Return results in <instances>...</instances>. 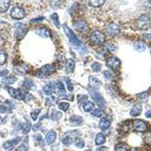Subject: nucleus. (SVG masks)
Returning <instances> with one entry per match:
<instances>
[{"label": "nucleus", "instance_id": "obj_21", "mask_svg": "<svg viewBox=\"0 0 151 151\" xmlns=\"http://www.w3.org/2000/svg\"><path fill=\"white\" fill-rule=\"evenodd\" d=\"M28 137H26V138L23 139V142L21 143V145L18 147V151H28L29 149V145H28Z\"/></svg>", "mask_w": 151, "mask_h": 151}, {"label": "nucleus", "instance_id": "obj_34", "mask_svg": "<svg viewBox=\"0 0 151 151\" xmlns=\"http://www.w3.org/2000/svg\"><path fill=\"white\" fill-rule=\"evenodd\" d=\"M14 71L17 74L23 75L24 74L25 72H26V70L23 69L21 66H16V67H14Z\"/></svg>", "mask_w": 151, "mask_h": 151}, {"label": "nucleus", "instance_id": "obj_12", "mask_svg": "<svg viewBox=\"0 0 151 151\" xmlns=\"http://www.w3.org/2000/svg\"><path fill=\"white\" fill-rule=\"evenodd\" d=\"M56 137H57V134L54 130H51L48 132V134H46V142L48 145H50L55 141Z\"/></svg>", "mask_w": 151, "mask_h": 151}, {"label": "nucleus", "instance_id": "obj_47", "mask_svg": "<svg viewBox=\"0 0 151 151\" xmlns=\"http://www.w3.org/2000/svg\"><path fill=\"white\" fill-rule=\"evenodd\" d=\"M8 73V70H4L0 71V77H5L6 75Z\"/></svg>", "mask_w": 151, "mask_h": 151}, {"label": "nucleus", "instance_id": "obj_29", "mask_svg": "<svg viewBox=\"0 0 151 151\" xmlns=\"http://www.w3.org/2000/svg\"><path fill=\"white\" fill-rule=\"evenodd\" d=\"M94 107V103L91 101H86L83 105V109L85 112H89L92 110Z\"/></svg>", "mask_w": 151, "mask_h": 151}, {"label": "nucleus", "instance_id": "obj_18", "mask_svg": "<svg viewBox=\"0 0 151 151\" xmlns=\"http://www.w3.org/2000/svg\"><path fill=\"white\" fill-rule=\"evenodd\" d=\"M110 125V121L107 118H102L100 120L99 123V128L102 130H105L107 128H108Z\"/></svg>", "mask_w": 151, "mask_h": 151}, {"label": "nucleus", "instance_id": "obj_51", "mask_svg": "<svg viewBox=\"0 0 151 151\" xmlns=\"http://www.w3.org/2000/svg\"><path fill=\"white\" fill-rule=\"evenodd\" d=\"M145 116L147 118H151V110H148L147 113H145Z\"/></svg>", "mask_w": 151, "mask_h": 151}, {"label": "nucleus", "instance_id": "obj_11", "mask_svg": "<svg viewBox=\"0 0 151 151\" xmlns=\"http://www.w3.org/2000/svg\"><path fill=\"white\" fill-rule=\"evenodd\" d=\"M21 138H20V137H17V138H14V139L12 140H10V141H6L3 143L2 147H3L4 149H9V148H12L14 146H15L16 144H17V143H19V142L21 141Z\"/></svg>", "mask_w": 151, "mask_h": 151}, {"label": "nucleus", "instance_id": "obj_2", "mask_svg": "<svg viewBox=\"0 0 151 151\" xmlns=\"http://www.w3.org/2000/svg\"><path fill=\"white\" fill-rule=\"evenodd\" d=\"M150 19L149 16L143 14L136 21V24L139 30H147L150 26Z\"/></svg>", "mask_w": 151, "mask_h": 151}, {"label": "nucleus", "instance_id": "obj_42", "mask_svg": "<svg viewBox=\"0 0 151 151\" xmlns=\"http://www.w3.org/2000/svg\"><path fill=\"white\" fill-rule=\"evenodd\" d=\"M66 82L67 84V88H68V90L70 92H73V85H72V83L70 82V80L68 78H66Z\"/></svg>", "mask_w": 151, "mask_h": 151}, {"label": "nucleus", "instance_id": "obj_45", "mask_svg": "<svg viewBox=\"0 0 151 151\" xmlns=\"http://www.w3.org/2000/svg\"><path fill=\"white\" fill-rule=\"evenodd\" d=\"M45 19V17H38V18H36V19H33L31 20V23H37V22H41L43 20Z\"/></svg>", "mask_w": 151, "mask_h": 151}, {"label": "nucleus", "instance_id": "obj_44", "mask_svg": "<svg viewBox=\"0 0 151 151\" xmlns=\"http://www.w3.org/2000/svg\"><path fill=\"white\" fill-rule=\"evenodd\" d=\"M10 109H8V107H6V106H2L0 105V113H8V112H10Z\"/></svg>", "mask_w": 151, "mask_h": 151}, {"label": "nucleus", "instance_id": "obj_26", "mask_svg": "<svg viewBox=\"0 0 151 151\" xmlns=\"http://www.w3.org/2000/svg\"><path fill=\"white\" fill-rule=\"evenodd\" d=\"M105 2L104 0H95V1H89L90 5L94 8H98V7H101V6H103V3Z\"/></svg>", "mask_w": 151, "mask_h": 151}, {"label": "nucleus", "instance_id": "obj_41", "mask_svg": "<svg viewBox=\"0 0 151 151\" xmlns=\"http://www.w3.org/2000/svg\"><path fill=\"white\" fill-rule=\"evenodd\" d=\"M92 115L95 117H101L102 115V112L101 110L95 109L92 112Z\"/></svg>", "mask_w": 151, "mask_h": 151}, {"label": "nucleus", "instance_id": "obj_7", "mask_svg": "<svg viewBox=\"0 0 151 151\" xmlns=\"http://www.w3.org/2000/svg\"><path fill=\"white\" fill-rule=\"evenodd\" d=\"M15 27L17 28V31H16V38L17 39V40H21L24 37L26 33L28 31V29L27 27H25V25L21 23H18L15 25Z\"/></svg>", "mask_w": 151, "mask_h": 151}, {"label": "nucleus", "instance_id": "obj_38", "mask_svg": "<svg viewBox=\"0 0 151 151\" xmlns=\"http://www.w3.org/2000/svg\"><path fill=\"white\" fill-rule=\"evenodd\" d=\"M59 108L61 110L63 111H67V110L69 109L70 104L68 103H66V102H61V103H59Z\"/></svg>", "mask_w": 151, "mask_h": 151}, {"label": "nucleus", "instance_id": "obj_16", "mask_svg": "<svg viewBox=\"0 0 151 151\" xmlns=\"http://www.w3.org/2000/svg\"><path fill=\"white\" fill-rule=\"evenodd\" d=\"M75 61L73 59L67 60L66 62V72L67 73H73L75 68Z\"/></svg>", "mask_w": 151, "mask_h": 151}, {"label": "nucleus", "instance_id": "obj_30", "mask_svg": "<svg viewBox=\"0 0 151 151\" xmlns=\"http://www.w3.org/2000/svg\"><path fill=\"white\" fill-rule=\"evenodd\" d=\"M115 151H128V147L125 143H118L115 147Z\"/></svg>", "mask_w": 151, "mask_h": 151}, {"label": "nucleus", "instance_id": "obj_49", "mask_svg": "<svg viewBox=\"0 0 151 151\" xmlns=\"http://www.w3.org/2000/svg\"><path fill=\"white\" fill-rule=\"evenodd\" d=\"M104 75H105V77L107 79H110L111 77V73H110L109 71H105L104 72Z\"/></svg>", "mask_w": 151, "mask_h": 151}, {"label": "nucleus", "instance_id": "obj_27", "mask_svg": "<svg viewBox=\"0 0 151 151\" xmlns=\"http://www.w3.org/2000/svg\"><path fill=\"white\" fill-rule=\"evenodd\" d=\"M30 128H31V123L30 122H27V123H23L22 125V132H23V134H27L30 130Z\"/></svg>", "mask_w": 151, "mask_h": 151}, {"label": "nucleus", "instance_id": "obj_25", "mask_svg": "<svg viewBox=\"0 0 151 151\" xmlns=\"http://www.w3.org/2000/svg\"><path fill=\"white\" fill-rule=\"evenodd\" d=\"M23 86H24L25 88L33 90V91H35V90L37 89L36 85L33 84V82L31 80H25L24 82H23Z\"/></svg>", "mask_w": 151, "mask_h": 151}, {"label": "nucleus", "instance_id": "obj_57", "mask_svg": "<svg viewBox=\"0 0 151 151\" xmlns=\"http://www.w3.org/2000/svg\"><path fill=\"white\" fill-rule=\"evenodd\" d=\"M0 118H1V117H0Z\"/></svg>", "mask_w": 151, "mask_h": 151}, {"label": "nucleus", "instance_id": "obj_15", "mask_svg": "<svg viewBox=\"0 0 151 151\" xmlns=\"http://www.w3.org/2000/svg\"><path fill=\"white\" fill-rule=\"evenodd\" d=\"M36 33L43 38H48L49 37V31L46 27H38L36 30Z\"/></svg>", "mask_w": 151, "mask_h": 151}, {"label": "nucleus", "instance_id": "obj_36", "mask_svg": "<svg viewBox=\"0 0 151 151\" xmlns=\"http://www.w3.org/2000/svg\"><path fill=\"white\" fill-rule=\"evenodd\" d=\"M70 121L71 123H77V124H79V123H82V119L81 117H79V116H73L70 119Z\"/></svg>", "mask_w": 151, "mask_h": 151}, {"label": "nucleus", "instance_id": "obj_40", "mask_svg": "<svg viewBox=\"0 0 151 151\" xmlns=\"http://www.w3.org/2000/svg\"><path fill=\"white\" fill-rule=\"evenodd\" d=\"M92 67L94 71H95V72H99V71L101 70V65L99 63H98V62H94V63L92 64Z\"/></svg>", "mask_w": 151, "mask_h": 151}, {"label": "nucleus", "instance_id": "obj_31", "mask_svg": "<svg viewBox=\"0 0 151 151\" xmlns=\"http://www.w3.org/2000/svg\"><path fill=\"white\" fill-rule=\"evenodd\" d=\"M52 21H53L54 24L55 25L57 28H60V23H59V18H58V15L56 13H54L52 16H51Z\"/></svg>", "mask_w": 151, "mask_h": 151}, {"label": "nucleus", "instance_id": "obj_32", "mask_svg": "<svg viewBox=\"0 0 151 151\" xmlns=\"http://www.w3.org/2000/svg\"><path fill=\"white\" fill-rule=\"evenodd\" d=\"M61 117L62 113H61V112H57V111H55L54 110L53 112L52 113V119L54 121L59 120L61 118Z\"/></svg>", "mask_w": 151, "mask_h": 151}, {"label": "nucleus", "instance_id": "obj_46", "mask_svg": "<svg viewBox=\"0 0 151 151\" xmlns=\"http://www.w3.org/2000/svg\"><path fill=\"white\" fill-rule=\"evenodd\" d=\"M41 127V123H37V124H35L33 127V131H37L39 130V128Z\"/></svg>", "mask_w": 151, "mask_h": 151}, {"label": "nucleus", "instance_id": "obj_10", "mask_svg": "<svg viewBox=\"0 0 151 151\" xmlns=\"http://www.w3.org/2000/svg\"><path fill=\"white\" fill-rule=\"evenodd\" d=\"M107 32H108L109 35L111 37H116L120 32V29H119V27L117 24L111 23L108 27V28H107Z\"/></svg>", "mask_w": 151, "mask_h": 151}, {"label": "nucleus", "instance_id": "obj_53", "mask_svg": "<svg viewBox=\"0 0 151 151\" xmlns=\"http://www.w3.org/2000/svg\"><path fill=\"white\" fill-rule=\"evenodd\" d=\"M36 139L38 141H40L41 140H42V136H41V134H37V135H36Z\"/></svg>", "mask_w": 151, "mask_h": 151}, {"label": "nucleus", "instance_id": "obj_9", "mask_svg": "<svg viewBox=\"0 0 151 151\" xmlns=\"http://www.w3.org/2000/svg\"><path fill=\"white\" fill-rule=\"evenodd\" d=\"M133 128L135 131L138 132H144L147 130V124L144 121L141 119H135L133 123Z\"/></svg>", "mask_w": 151, "mask_h": 151}, {"label": "nucleus", "instance_id": "obj_52", "mask_svg": "<svg viewBox=\"0 0 151 151\" xmlns=\"http://www.w3.org/2000/svg\"><path fill=\"white\" fill-rule=\"evenodd\" d=\"M143 37H145L147 39L151 40V33H150V34H145L144 36H143Z\"/></svg>", "mask_w": 151, "mask_h": 151}, {"label": "nucleus", "instance_id": "obj_54", "mask_svg": "<svg viewBox=\"0 0 151 151\" xmlns=\"http://www.w3.org/2000/svg\"><path fill=\"white\" fill-rule=\"evenodd\" d=\"M6 103H8V104H9V105L11 106L12 108H14V104L12 101H6Z\"/></svg>", "mask_w": 151, "mask_h": 151}, {"label": "nucleus", "instance_id": "obj_3", "mask_svg": "<svg viewBox=\"0 0 151 151\" xmlns=\"http://www.w3.org/2000/svg\"><path fill=\"white\" fill-rule=\"evenodd\" d=\"M91 41L96 46L102 44L105 41V35L98 30L94 31L91 35Z\"/></svg>", "mask_w": 151, "mask_h": 151}, {"label": "nucleus", "instance_id": "obj_33", "mask_svg": "<svg viewBox=\"0 0 151 151\" xmlns=\"http://www.w3.org/2000/svg\"><path fill=\"white\" fill-rule=\"evenodd\" d=\"M89 79H90V85H91L92 87L97 88V87H98V86L100 85L99 81H98L96 78H94V77H91L89 78Z\"/></svg>", "mask_w": 151, "mask_h": 151}, {"label": "nucleus", "instance_id": "obj_5", "mask_svg": "<svg viewBox=\"0 0 151 151\" xmlns=\"http://www.w3.org/2000/svg\"><path fill=\"white\" fill-rule=\"evenodd\" d=\"M90 93H91L92 98L95 101L96 103L98 104V107H100L102 109H104L106 105V102L99 92H96V91H90Z\"/></svg>", "mask_w": 151, "mask_h": 151}, {"label": "nucleus", "instance_id": "obj_17", "mask_svg": "<svg viewBox=\"0 0 151 151\" xmlns=\"http://www.w3.org/2000/svg\"><path fill=\"white\" fill-rule=\"evenodd\" d=\"M10 4L9 0H0V12H6L9 8Z\"/></svg>", "mask_w": 151, "mask_h": 151}, {"label": "nucleus", "instance_id": "obj_37", "mask_svg": "<svg viewBox=\"0 0 151 151\" xmlns=\"http://www.w3.org/2000/svg\"><path fill=\"white\" fill-rule=\"evenodd\" d=\"M40 109H36L30 113L31 118L33 119V120H37V117H38V115L40 113Z\"/></svg>", "mask_w": 151, "mask_h": 151}, {"label": "nucleus", "instance_id": "obj_48", "mask_svg": "<svg viewBox=\"0 0 151 151\" xmlns=\"http://www.w3.org/2000/svg\"><path fill=\"white\" fill-rule=\"evenodd\" d=\"M107 49L109 50L110 52H113V51H114V49H115V47H114V46H113V45H108V46H107Z\"/></svg>", "mask_w": 151, "mask_h": 151}, {"label": "nucleus", "instance_id": "obj_50", "mask_svg": "<svg viewBox=\"0 0 151 151\" xmlns=\"http://www.w3.org/2000/svg\"><path fill=\"white\" fill-rule=\"evenodd\" d=\"M97 151H108V149H107V147H100V148H98V149L97 150Z\"/></svg>", "mask_w": 151, "mask_h": 151}, {"label": "nucleus", "instance_id": "obj_1", "mask_svg": "<svg viewBox=\"0 0 151 151\" xmlns=\"http://www.w3.org/2000/svg\"><path fill=\"white\" fill-rule=\"evenodd\" d=\"M63 30H64V33H66L68 38H69V40L70 42V43L72 44V46L73 47H75L79 51L82 53H87L88 51L86 49V48L84 46V45L82 44V42H80V40L77 37V36L73 33V32L71 30L69 27H67V25L64 24L63 25Z\"/></svg>", "mask_w": 151, "mask_h": 151}, {"label": "nucleus", "instance_id": "obj_20", "mask_svg": "<svg viewBox=\"0 0 151 151\" xmlns=\"http://www.w3.org/2000/svg\"><path fill=\"white\" fill-rule=\"evenodd\" d=\"M138 97V103L141 104V103H146L148 100V94L147 92H143V93H141V94H138L137 95Z\"/></svg>", "mask_w": 151, "mask_h": 151}, {"label": "nucleus", "instance_id": "obj_55", "mask_svg": "<svg viewBox=\"0 0 151 151\" xmlns=\"http://www.w3.org/2000/svg\"><path fill=\"white\" fill-rule=\"evenodd\" d=\"M130 151H137V150H136L135 148H133V149H132V150H131Z\"/></svg>", "mask_w": 151, "mask_h": 151}, {"label": "nucleus", "instance_id": "obj_4", "mask_svg": "<svg viewBox=\"0 0 151 151\" xmlns=\"http://www.w3.org/2000/svg\"><path fill=\"white\" fill-rule=\"evenodd\" d=\"M54 70L51 65H49V64L44 65L41 69L37 71V77L39 78H45V77H48L52 73H54Z\"/></svg>", "mask_w": 151, "mask_h": 151}, {"label": "nucleus", "instance_id": "obj_24", "mask_svg": "<svg viewBox=\"0 0 151 151\" xmlns=\"http://www.w3.org/2000/svg\"><path fill=\"white\" fill-rule=\"evenodd\" d=\"M43 91H44V92L47 95H51L54 92L53 85L48 84L45 85L44 88H43Z\"/></svg>", "mask_w": 151, "mask_h": 151}, {"label": "nucleus", "instance_id": "obj_19", "mask_svg": "<svg viewBox=\"0 0 151 151\" xmlns=\"http://www.w3.org/2000/svg\"><path fill=\"white\" fill-rule=\"evenodd\" d=\"M106 142V138L105 136L103 135L102 133H98L96 135L95 138V143L96 145H101Z\"/></svg>", "mask_w": 151, "mask_h": 151}, {"label": "nucleus", "instance_id": "obj_43", "mask_svg": "<svg viewBox=\"0 0 151 151\" xmlns=\"http://www.w3.org/2000/svg\"><path fill=\"white\" fill-rule=\"evenodd\" d=\"M56 86H57V89L60 90V91H65L64 85H63L61 82H57V84H56Z\"/></svg>", "mask_w": 151, "mask_h": 151}, {"label": "nucleus", "instance_id": "obj_13", "mask_svg": "<svg viewBox=\"0 0 151 151\" xmlns=\"http://www.w3.org/2000/svg\"><path fill=\"white\" fill-rule=\"evenodd\" d=\"M73 25H74V27H76V29H77V30L81 31V32H82V31L85 30L86 29L88 28V26L87 22L85 21H75Z\"/></svg>", "mask_w": 151, "mask_h": 151}, {"label": "nucleus", "instance_id": "obj_39", "mask_svg": "<svg viewBox=\"0 0 151 151\" xmlns=\"http://www.w3.org/2000/svg\"><path fill=\"white\" fill-rule=\"evenodd\" d=\"M62 142L65 146H69L72 143V138L70 136H66L65 138H63L62 140Z\"/></svg>", "mask_w": 151, "mask_h": 151}, {"label": "nucleus", "instance_id": "obj_6", "mask_svg": "<svg viewBox=\"0 0 151 151\" xmlns=\"http://www.w3.org/2000/svg\"><path fill=\"white\" fill-rule=\"evenodd\" d=\"M10 14L12 16V18L16 20H21L25 17L26 13L24 10L20 7H14L10 12Z\"/></svg>", "mask_w": 151, "mask_h": 151}, {"label": "nucleus", "instance_id": "obj_14", "mask_svg": "<svg viewBox=\"0 0 151 151\" xmlns=\"http://www.w3.org/2000/svg\"><path fill=\"white\" fill-rule=\"evenodd\" d=\"M141 111H142L141 105L140 103H138V104H136L135 106H134V107H132V109L131 110L130 115L133 117H138V116H139V115L141 113Z\"/></svg>", "mask_w": 151, "mask_h": 151}, {"label": "nucleus", "instance_id": "obj_35", "mask_svg": "<svg viewBox=\"0 0 151 151\" xmlns=\"http://www.w3.org/2000/svg\"><path fill=\"white\" fill-rule=\"evenodd\" d=\"M74 144L75 146L78 147V148H82V147H84L85 146V142L84 141H82L81 138H77V139L75 140Z\"/></svg>", "mask_w": 151, "mask_h": 151}, {"label": "nucleus", "instance_id": "obj_23", "mask_svg": "<svg viewBox=\"0 0 151 151\" xmlns=\"http://www.w3.org/2000/svg\"><path fill=\"white\" fill-rule=\"evenodd\" d=\"M17 80V79L16 77H14V76H11V77H8L6 78H4L2 79V82L3 83H6V84H14L16 81Z\"/></svg>", "mask_w": 151, "mask_h": 151}, {"label": "nucleus", "instance_id": "obj_22", "mask_svg": "<svg viewBox=\"0 0 151 151\" xmlns=\"http://www.w3.org/2000/svg\"><path fill=\"white\" fill-rule=\"evenodd\" d=\"M134 48L138 52H143L146 49V45L142 42H135L134 43Z\"/></svg>", "mask_w": 151, "mask_h": 151}, {"label": "nucleus", "instance_id": "obj_28", "mask_svg": "<svg viewBox=\"0 0 151 151\" xmlns=\"http://www.w3.org/2000/svg\"><path fill=\"white\" fill-rule=\"evenodd\" d=\"M7 61V54L5 51H0V65H3Z\"/></svg>", "mask_w": 151, "mask_h": 151}, {"label": "nucleus", "instance_id": "obj_8", "mask_svg": "<svg viewBox=\"0 0 151 151\" xmlns=\"http://www.w3.org/2000/svg\"><path fill=\"white\" fill-rule=\"evenodd\" d=\"M106 64L110 69L113 70H117L119 67H120L121 62L117 57H111L106 61Z\"/></svg>", "mask_w": 151, "mask_h": 151}, {"label": "nucleus", "instance_id": "obj_56", "mask_svg": "<svg viewBox=\"0 0 151 151\" xmlns=\"http://www.w3.org/2000/svg\"><path fill=\"white\" fill-rule=\"evenodd\" d=\"M85 151H92V150H85Z\"/></svg>", "mask_w": 151, "mask_h": 151}]
</instances>
